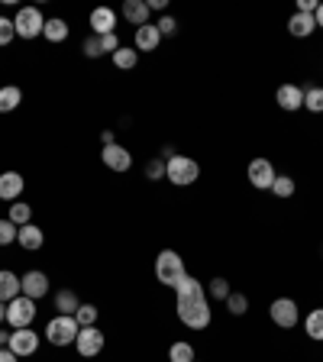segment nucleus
<instances>
[{
    "label": "nucleus",
    "instance_id": "obj_31",
    "mask_svg": "<svg viewBox=\"0 0 323 362\" xmlns=\"http://www.w3.org/2000/svg\"><path fill=\"white\" fill-rule=\"evenodd\" d=\"M226 308H230V314H233V317H242L249 310V298H246V294H240V291H230Z\"/></svg>",
    "mask_w": 323,
    "mask_h": 362
},
{
    "label": "nucleus",
    "instance_id": "obj_4",
    "mask_svg": "<svg viewBox=\"0 0 323 362\" xmlns=\"http://www.w3.org/2000/svg\"><path fill=\"white\" fill-rule=\"evenodd\" d=\"M78 320L75 317H65V314H55L49 324H45V339L52 343V346H71L78 339Z\"/></svg>",
    "mask_w": 323,
    "mask_h": 362
},
{
    "label": "nucleus",
    "instance_id": "obj_35",
    "mask_svg": "<svg viewBox=\"0 0 323 362\" xmlns=\"http://www.w3.org/2000/svg\"><path fill=\"white\" fill-rule=\"evenodd\" d=\"M13 39H16L13 20H7V16H0V49H4V45H10Z\"/></svg>",
    "mask_w": 323,
    "mask_h": 362
},
{
    "label": "nucleus",
    "instance_id": "obj_34",
    "mask_svg": "<svg viewBox=\"0 0 323 362\" xmlns=\"http://www.w3.org/2000/svg\"><path fill=\"white\" fill-rule=\"evenodd\" d=\"M81 52L88 55V59H100V55H104V49H100V36H94V33H90V36L81 42Z\"/></svg>",
    "mask_w": 323,
    "mask_h": 362
},
{
    "label": "nucleus",
    "instance_id": "obj_18",
    "mask_svg": "<svg viewBox=\"0 0 323 362\" xmlns=\"http://www.w3.org/2000/svg\"><path fill=\"white\" fill-rule=\"evenodd\" d=\"M26 188V181H23L20 172H4L0 175V201H16Z\"/></svg>",
    "mask_w": 323,
    "mask_h": 362
},
{
    "label": "nucleus",
    "instance_id": "obj_8",
    "mask_svg": "<svg viewBox=\"0 0 323 362\" xmlns=\"http://www.w3.org/2000/svg\"><path fill=\"white\" fill-rule=\"evenodd\" d=\"M104 343H107V337L100 327H81V330H78V339H75V349L81 359H90V356L104 353Z\"/></svg>",
    "mask_w": 323,
    "mask_h": 362
},
{
    "label": "nucleus",
    "instance_id": "obj_7",
    "mask_svg": "<svg viewBox=\"0 0 323 362\" xmlns=\"http://www.w3.org/2000/svg\"><path fill=\"white\" fill-rule=\"evenodd\" d=\"M269 314H271V324L281 327V330H294L298 320H301V310H298V301H294V298H278V301H271Z\"/></svg>",
    "mask_w": 323,
    "mask_h": 362
},
{
    "label": "nucleus",
    "instance_id": "obj_11",
    "mask_svg": "<svg viewBox=\"0 0 323 362\" xmlns=\"http://www.w3.org/2000/svg\"><path fill=\"white\" fill-rule=\"evenodd\" d=\"M100 158H104V165L110 168V172H129L133 168V156H129L127 146L113 143V146H104V152H100Z\"/></svg>",
    "mask_w": 323,
    "mask_h": 362
},
{
    "label": "nucleus",
    "instance_id": "obj_15",
    "mask_svg": "<svg viewBox=\"0 0 323 362\" xmlns=\"http://www.w3.org/2000/svg\"><path fill=\"white\" fill-rule=\"evenodd\" d=\"M158 45H162V33H158L155 23H146V26L136 30V52H155Z\"/></svg>",
    "mask_w": 323,
    "mask_h": 362
},
{
    "label": "nucleus",
    "instance_id": "obj_43",
    "mask_svg": "<svg viewBox=\"0 0 323 362\" xmlns=\"http://www.w3.org/2000/svg\"><path fill=\"white\" fill-rule=\"evenodd\" d=\"M314 20H317V30H323V4L317 7V13H314Z\"/></svg>",
    "mask_w": 323,
    "mask_h": 362
},
{
    "label": "nucleus",
    "instance_id": "obj_42",
    "mask_svg": "<svg viewBox=\"0 0 323 362\" xmlns=\"http://www.w3.org/2000/svg\"><path fill=\"white\" fill-rule=\"evenodd\" d=\"M100 143H104V146H113V129H104V133H100Z\"/></svg>",
    "mask_w": 323,
    "mask_h": 362
},
{
    "label": "nucleus",
    "instance_id": "obj_16",
    "mask_svg": "<svg viewBox=\"0 0 323 362\" xmlns=\"http://www.w3.org/2000/svg\"><path fill=\"white\" fill-rule=\"evenodd\" d=\"M149 13L152 10L146 0H123V20H127L129 26H136V30L149 23Z\"/></svg>",
    "mask_w": 323,
    "mask_h": 362
},
{
    "label": "nucleus",
    "instance_id": "obj_12",
    "mask_svg": "<svg viewBox=\"0 0 323 362\" xmlns=\"http://www.w3.org/2000/svg\"><path fill=\"white\" fill-rule=\"evenodd\" d=\"M88 23H90V33H94V36H110V33H117V13H113L110 7H94Z\"/></svg>",
    "mask_w": 323,
    "mask_h": 362
},
{
    "label": "nucleus",
    "instance_id": "obj_19",
    "mask_svg": "<svg viewBox=\"0 0 323 362\" xmlns=\"http://www.w3.org/2000/svg\"><path fill=\"white\" fill-rule=\"evenodd\" d=\"M16 243H20L26 252H36V249H42V243H45L42 226H36V223L20 226V233H16Z\"/></svg>",
    "mask_w": 323,
    "mask_h": 362
},
{
    "label": "nucleus",
    "instance_id": "obj_10",
    "mask_svg": "<svg viewBox=\"0 0 323 362\" xmlns=\"http://www.w3.org/2000/svg\"><path fill=\"white\" fill-rule=\"evenodd\" d=\"M7 349L10 353H16L20 359H26V356H36L39 349V333L30 330V327H23V330H13L7 339Z\"/></svg>",
    "mask_w": 323,
    "mask_h": 362
},
{
    "label": "nucleus",
    "instance_id": "obj_41",
    "mask_svg": "<svg viewBox=\"0 0 323 362\" xmlns=\"http://www.w3.org/2000/svg\"><path fill=\"white\" fill-rule=\"evenodd\" d=\"M0 362H20V356H16V353H10V349L4 346V349H0Z\"/></svg>",
    "mask_w": 323,
    "mask_h": 362
},
{
    "label": "nucleus",
    "instance_id": "obj_38",
    "mask_svg": "<svg viewBox=\"0 0 323 362\" xmlns=\"http://www.w3.org/2000/svg\"><path fill=\"white\" fill-rule=\"evenodd\" d=\"M100 49H104V55L107 52H120V36H117V33H110V36H100Z\"/></svg>",
    "mask_w": 323,
    "mask_h": 362
},
{
    "label": "nucleus",
    "instance_id": "obj_5",
    "mask_svg": "<svg viewBox=\"0 0 323 362\" xmlns=\"http://www.w3.org/2000/svg\"><path fill=\"white\" fill-rule=\"evenodd\" d=\"M13 30L20 39H26V42H33L36 36H42L45 30V16L39 7H20L13 16Z\"/></svg>",
    "mask_w": 323,
    "mask_h": 362
},
{
    "label": "nucleus",
    "instance_id": "obj_21",
    "mask_svg": "<svg viewBox=\"0 0 323 362\" xmlns=\"http://www.w3.org/2000/svg\"><path fill=\"white\" fill-rule=\"evenodd\" d=\"M52 304H55V310H59V314L75 317V310L81 308V298H78V294L71 291V288H61V291L52 298Z\"/></svg>",
    "mask_w": 323,
    "mask_h": 362
},
{
    "label": "nucleus",
    "instance_id": "obj_44",
    "mask_svg": "<svg viewBox=\"0 0 323 362\" xmlns=\"http://www.w3.org/2000/svg\"><path fill=\"white\" fill-rule=\"evenodd\" d=\"M0 324H7V304L0 301Z\"/></svg>",
    "mask_w": 323,
    "mask_h": 362
},
{
    "label": "nucleus",
    "instance_id": "obj_2",
    "mask_svg": "<svg viewBox=\"0 0 323 362\" xmlns=\"http://www.w3.org/2000/svg\"><path fill=\"white\" fill-rule=\"evenodd\" d=\"M155 279H158V285H165V288H178L181 281L188 279L184 259H181L175 249H162L155 256Z\"/></svg>",
    "mask_w": 323,
    "mask_h": 362
},
{
    "label": "nucleus",
    "instance_id": "obj_33",
    "mask_svg": "<svg viewBox=\"0 0 323 362\" xmlns=\"http://www.w3.org/2000/svg\"><path fill=\"white\" fill-rule=\"evenodd\" d=\"M207 291H211L213 301H226V298H230V281L220 279V275H217V279H213L211 285H207Z\"/></svg>",
    "mask_w": 323,
    "mask_h": 362
},
{
    "label": "nucleus",
    "instance_id": "obj_39",
    "mask_svg": "<svg viewBox=\"0 0 323 362\" xmlns=\"http://www.w3.org/2000/svg\"><path fill=\"white\" fill-rule=\"evenodd\" d=\"M317 0H298V13H317Z\"/></svg>",
    "mask_w": 323,
    "mask_h": 362
},
{
    "label": "nucleus",
    "instance_id": "obj_24",
    "mask_svg": "<svg viewBox=\"0 0 323 362\" xmlns=\"http://www.w3.org/2000/svg\"><path fill=\"white\" fill-rule=\"evenodd\" d=\"M68 23L65 20H59V16H55V20H45V30H42V36L49 39V42H65L68 39Z\"/></svg>",
    "mask_w": 323,
    "mask_h": 362
},
{
    "label": "nucleus",
    "instance_id": "obj_46",
    "mask_svg": "<svg viewBox=\"0 0 323 362\" xmlns=\"http://www.w3.org/2000/svg\"><path fill=\"white\" fill-rule=\"evenodd\" d=\"M194 362H197V359H194Z\"/></svg>",
    "mask_w": 323,
    "mask_h": 362
},
{
    "label": "nucleus",
    "instance_id": "obj_3",
    "mask_svg": "<svg viewBox=\"0 0 323 362\" xmlns=\"http://www.w3.org/2000/svg\"><path fill=\"white\" fill-rule=\"evenodd\" d=\"M165 178L178 188H191L197 178H201V165H197L191 156H172L165 162Z\"/></svg>",
    "mask_w": 323,
    "mask_h": 362
},
{
    "label": "nucleus",
    "instance_id": "obj_17",
    "mask_svg": "<svg viewBox=\"0 0 323 362\" xmlns=\"http://www.w3.org/2000/svg\"><path fill=\"white\" fill-rule=\"evenodd\" d=\"M20 294H23L20 275H16V272H10V269H0V301L10 304L13 298H20Z\"/></svg>",
    "mask_w": 323,
    "mask_h": 362
},
{
    "label": "nucleus",
    "instance_id": "obj_6",
    "mask_svg": "<svg viewBox=\"0 0 323 362\" xmlns=\"http://www.w3.org/2000/svg\"><path fill=\"white\" fill-rule=\"evenodd\" d=\"M33 320H36V301H33V298L20 294V298H13V301L7 304V324L13 327V330L33 327Z\"/></svg>",
    "mask_w": 323,
    "mask_h": 362
},
{
    "label": "nucleus",
    "instance_id": "obj_32",
    "mask_svg": "<svg viewBox=\"0 0 323 362\" xmlns=\"http://www.w3.org/2000/svg\"><path fill=\"white\" fill-rule=\"evenodd\" d=\"M16 233H20V226L10 223L7 217H0V246H10V243H16Z\"/></svg>",
    "mask_w": 323,
    "mask_h": 362
},
{
    "label": "nucleus",
    "instance_id": "obj_40",
    "mask_svg": "<svg viewBox=\"0 0 323 362\" xmlns=\"http://www.w3.org/2000/svg\"><path fill=\"white\" fill-rule=\"evenodd\" d=\"M149 4V10H158V13H165V7H168V0H146Z\"/></svg>",
    "mask_w": 323,
    "mask_h": 362
},
{
    "label": "nucleus",
    "instance_id": "obj_22",
    "mask_svg": "<svg viewBox=\"0 0 323 362\" xmlns=\"http://www.w3.org/2000/svg\"><path fill=\"white\" fill-rule=\"evenodd\" d=\"M23 104V90L16 84H4L0 88V113H13Z\"/></svg>",
    "mask_w": 323,
    "mask_h": 362
},
{
    "label": "nucleus",
    "instance_id": "obj_20",
    "mask_svg": "<svg viewBox=\"0 0 323 362\" xmlns=\"http://www.w3.org/2000/svg\"><path fill=\"white\" fill-rule=\"evenodd\" d=\"M288 33H291L294 39H307L317 33V20L314 13H294L291 20H288Z\"/></svg>",
    "mask_w": 323,
    "mask_h": 362
},
{
    "label": "nucleus",
    "instance_id": "obj_27",
    "mask_svg": "<svg viewBox=\"0 0 323 362\" xmlns=\"http://www.w3.org/2000/svg\"><path fill=\"white\" fill-rule=\"evenodd\" d=\"M136 62H139V52H136V49H129V45H120V52H113V65L120 68V71L136 68Z\"/></svg>",
    "mask_w": 323,
    "mask_h": 362
},
{
    "label": "nucleus",
    "instance_id": "obj_1",
    "mask_svg": "<svg viewBox=\"0 0 323 362\" xmlns=\"http://www.w3.org/2000/svg\"><path fill=\"white\" fill-rule=\"evenodd\" d=\"M175 298H178V320L188 327V330H207V327H211L213 308H211V301H207L204 285L194 275H188V279L175 288Z\"/></svg>",
    "mask_w": 323,
    "mask_h": 362
},
{
    "label": "nucleus",
    "instance_id": "obj_25",
    "mask_svg": "<svg viewBox=\"0 0 323 362\" xmlns=\"http://www.w3.org/2000/svg\"><path fill=\"white\" fill-rule=\"evenodd\" d=\"M168 362H194V346L188 339H178L168 346Z\"/></svg>",
    "mask_w": 323,
    "mask_h": 362
},
{
    "label": "nucleus",
    "instance_id": "obj_37",
    "mask_svg": "<svg viewBox=\"0 0 323 362\" xmlns=\"http://www.w3.org/2000/svg\"><path fill=\"white\" fill-rule=\"evenodd\" d=\"M155 26H158V33H162V36H175V33H178V20H175V16H162Z\"/></svg>",
    "mask_w": 323,
    "mask_h": 362
},
{
    "label": "nucleus",
    "instance_id": "obj_9",
    "mask_svg": "<svg viewBox=\"0 0 323 362\" xmlns=\"http://www.w3.org/2000/svg\"><path fill=\"white\" fill-rule=\"evenodd\" d=\"M249 185L252 188H259V191H271V185H275V178H278V172H275V165H271L265 156H259V158H252L249 162Z\"/></svg>",
    "mask_w": 323,
    "mask_h": 362
},
{
    "label": "nucleus",
    "instance_id": "obj_30",
    "mask_svg": "<svg viewBox=\"0 0 323 362\" xmlns=\"http://www.w3.org/2000/svg\"><path fill=\"white\" fill-rule=\"evenodd\" d=\"M294 188H298V185H294L291 175H278V178H275V185H271V194H275V197H291Z\"/></svg>",
    "mask_w": 323,
    "mask_h": 362
},
{
    "label": "nucleus",
    "instance_id": "obj_23",
    "mask_svg": "<svg viewBox=\"0 0 323 362\" xmlns=\"http://www.w3.org/2000/svg\"><path fill=\"white\" fill-rule=\"evenodd\" d=\"M304 333H307L310 339H317V343H323V308H314L307 314V320H304Z\"/></svg>",
    "mask_w": 323,
    "mask_h": 362
},
{
    "label": "nucleus",
    "instance_id": "obj_45",
    "mask_svg": "<svg viewBox=\"0 0 323 362\" xmlns=\"http://www.w3.org/2000/svg\"><path fill=\"white\" fill-rule=\"evenodd\" d=\"M7 339H10V333H4V330H0V349L7 346Z\"/></svg>",
    "mask_w": 323,
    "mask_h": 362
},
{
    "label": "nucleus",
    "instance_id": "obj_13",
    "mask_svg": "<svg viewBox=\"0 0 323 362\" xmlns=\"http://www.w3.org/2000/svg\"><path fill=\"white\" fill-rule=\"evenodd\" d=\"M20 281H23V294H26V298H33V301H39V298H45V294H49V275H45V272H39V269L26 272Z\"/></svg>",
    "mask_w": 323,
    "mask_h": 362
},
{
    "label": "nucleus",
    "instance_id": "obj_14",
    "mask_svg": "<svg viewBox=\"0 0 323 362\" xmlns=\"http://www.w3.org/2000/svg\"><path fill=\"white\" fill-rule=\"evenodd\" d=\"M275 104H278L281 110H288V113L301 110L304 107V88L301 84H281L278 94H275Z\"/></svg>",
    "mask_w": 323,
    "mask_h": 362
},
{
    "label": "nucleus",
    "instance_id": "obj_28",
    "mask_svg": "<svg viewBox=\"0 0 323 362\" xmlns=\"http://www.w3.org/2000/svg\"><path fill=\"white\" fill-rule=\"evenodd\" d=\"M98 317H100V310L94 308V304H81V308L75 310L78 327H98Z\"/></svg>",
    "mask_w": 323,
    "mask_h": 362
},
{
    "label": "nucleus",
    "instance_id": "obj_36",
    "mask_svg": "<svg viewBox=\"0 0 323 362\" xmlns=\"http://www.w3.org/2000/svg\"><path fill=\"white\" fill-rule=\"evenodd\" d=\"M162 175H165V162H162V158H149V162H146V178L162 181Z\"/></svg>",
    "mask_w": 323,
    "mask_h": 362
},
{
    "label": "nucleus",
    "instance_id": "obj_29",
    "mask_svg": "<svg viewBox=\"0 0 323 362\" xmlns=\"http://www.w3.org/2000/svg\"><path fill=\"white\" fill-rule=\"evenodd\" d=\"M304 110L310 113H323V88H307L304 90Z\"/></svg>",
    "mask_w": 323,
    "mask_h": 362
},
{
    "label": "nucleus",
    "instance_id": "obj_26",
    "mask_svg": "<svg viewBox=\"0 0 323 362\" xmlns=\"http://www.w3.org/2000/svg\"><path fill=\"white\" fill-rule=\"evenodd\" d=\"M7 220H10V223H16V226L33 223V207H30V204H23V201H13V207H10Z\"/></svg>",
    "mask_w": 323,
    "mask_h": 362
}]
</instances>
